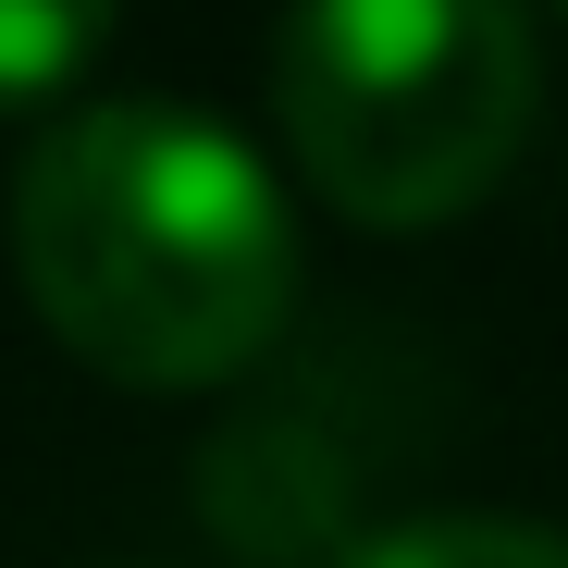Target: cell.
Listing matches in <instances>:
<instances>
[{
	"label": "cell",
	"instance_id": "cell-1",
	"mask_svg": "<svg viewBox=\"0 0 568 568\" xmlns=\"http://www.w3.org/2000/svg\"><path fill=\"white\" fill-rule=\"evenodd\" d=\"M13 284L100 384L211 396L297 334V211L235 124L124 87L26 136Z\"/></svg>",
	"mask_w": 568,
	"mask_h": 568
},
{
	"label": "cell",
	"instance_id": "cell-2",
	"mask_svg": "<svg viewBox=\"0 0 568 568\" xmlns=\"http://www.w3.org/2000/svg\"><path fill=\"white\" fill-rule=\"evenodd\" d=\"M544 100L531 0H297L272 38V136L358 235L483 211Z\"/></svg>",
	"mask_w": 568,
	"mask_h": 568
},
{
	"label": "cell",
	"instance_id": "cell-3",
	"mask_svg": "<svg viewBox=\"0 0 568 568\" xmlns=\"http://www.w3.org/2000/svg\"><path fill=\"white\" fill-rule=\"evenodd\" d=\"M371 408H396V396L371 384L358 346H322L284 384H260L247 408H223L185 457L199 531L247 568H334L346 544H371L384 531L371 495H384V457H396V433Z\"/></svg>",
	"mask_w": 568,
	"mask_h": 568
},
{
	"label": "cell",
	"instance_id": "cell-4",
	"mask_svg": "<svg viewBox=\"0 0 568 568\" xmlns=\"http://www.w3.org/2000/svg\"><path fill=\"white\" fill-rule=\"evenodd\" d=\"M124 0H0V112H50L74 100V74L112 50Z\"/></svg>",
	"mask_w": 568,
	"mask_h": 568
},
{
	"label": "cell",
	"instance_id": "cell-5",
	"mask_svg": "<svg viewBox=\"0 0 568 568\" xmlns=\"http://www.w3.org/2000/svg\"><path fill=\"white\" fill-rule=\"evenodd\" d=\"M334 568H568V531L483 519V507H433V519H384L371 544H346Z\"/></svg>",
	"mask_w": 568,
	"mask_h": 568
},
{
	"label": "cell",
	"instance_id": "cell-6",
	"mask_svg": "<svg viewBox=\"0 0 568 568\" xmlns=\"http://www.w3.org/2000/svg\"><path fill=\"white\" fill-rule=\"evenodd\" d=\"M544 13H556V26H568V0H544Z\"/></svg>",
	"mask_w": 568,
	"mask_h": 568
},
{
	"label": "cell",
	"instance_id": "cell-7",
	"mask_svg": "<svg viewBox=\"0 0 568 568\" xmlns=\"http://www.w3.org/2000/svg\"><path fill=\"white\" fill-rule=\"evenodd\" d=\"M112 568H136V556H112Z\"/></svg>",
	"mask_w": 568,
	"mask_h": 568
}]
</instances>
